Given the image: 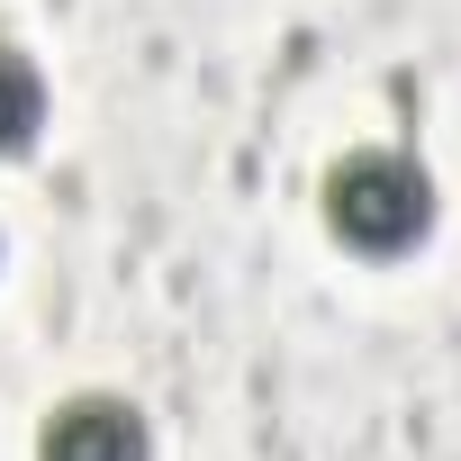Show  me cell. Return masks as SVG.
Wrapping results in <instances>:
<instances>
[{"mask_svg": "<svg viewBox=\"0 0 461 461\" xmlns=\"http://www.w3.org/2000/svg\"><path fill=\"white\" fill-rule=\"evenodd\" d=\"M37 461H154V425L136 398L118 389H82L64 407H46L37 425Z\"/></svg>", "mask_w": 461, "mask_h": 461, "instance_id": "cell-2", "label": "cell"}, {"mask_svg": "<svg viewBox=\"0 0 461 461\" xmlns=\"http://www.w3.org/2000/svg\"><path fill=\"white\" fill-rule=\"evenodd\" d=\"M326 226L353 254H407L434 236V172L398 145H353L326 163Z\"/></svg>", "mask_w": 461, "mask_h": 461, "instance_id": "cell-1", "label": "cell"}, {"mask_svg": "<svg viewBox=\"0 0 461 461\" xmlns=\"http://www.w3.org/2000/svg\"><path fill=\"white\" fill-rule=\"evenodd\" d=\"M37 127H46V73L19 46H0V154H28Z\"/></svg>", "mask_w": 461, "mask_h": 461, "instance_id": "cell-3", "label": "cell"}]
</instances>
